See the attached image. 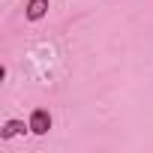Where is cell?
Listing matches in <instances>:
<instances>
[{
    "label": "cell",
    "mask_w": 153,
    "mask_h": 153,
    "mask_svg": "<svg viewBox=\"0 0 153 153\" xmlns=\"http://www.w3.org/2000/svg\"><path fill=\"white\" fill-rule=\"evenodd\" d=\"M27 123H30V132H33V135H48V129H51V114H48L45 108H33Z\"/></svg>",
    "instance_id": "obj_1"
},
{
    "label": "cell",
    "mask_w": 153,
    "mask_h": 153,
    "mask_svg": "<svg viewBox=\"0 0 153 153\" xmlns=\"http://www.w3.org/2000/svg\"><path fill=\"white\" fill-rule=\"evenodd\" d=\"M24 129H30V123H24V120H6L3 126H0V141H9L15 135H24Z\"/></svg>",
    "instance_id": "obj_2"
},
{
    "label": "cell",
    "mask_w": 153,
    "mask_h": 153,
    "mask_svg": "<svg viewBox=\"0 0 153 153\" xmlns=\"http://www.w3.org/2000/svg\"><path fill=\"white\" fill-rule=\"evenodd\" d=\"M27 21H39L48 15V0H27V9H24Z\"/></svg>",
    "instance_id": "obj_3"
}]
</instances>
